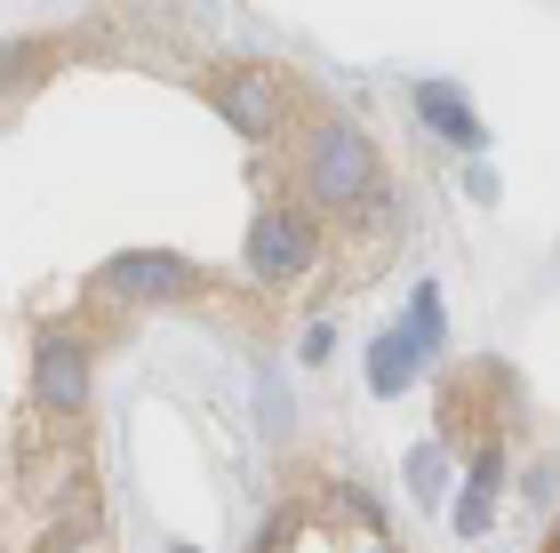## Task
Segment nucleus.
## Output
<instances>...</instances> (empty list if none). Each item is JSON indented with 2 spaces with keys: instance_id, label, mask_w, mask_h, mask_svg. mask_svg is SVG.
<instances>
[{
  "instance_id": "obj_6",
  "label": "nucleus",
  "mask_w": 560,
  "mask_h": 553,
  "mask_svg": "<svg viewBox=\"0 0 560 553\" xmlns=\"http://www.w3.org/2000/svg\"><path fill=\"white\" fill-rule=\"evenodd\" d=\"M417 361H424L417 345L400 337V330H385V337L369 345V385L385 393V401H393V393H409V377H417Z\"/></svg>"
},
{
  "instance_id": "obj_8",
  "label": "nucleus",
  "mask_w": 560,
  "mask_h": 553,
  "mask_svg": "<svg viewBox=\"0 0 560 553\" xmlns=\"http://www.w3.org/2000/svg\"><path fill=\"white\" fill-rule=\"evenodd\" d=\"M441 489H448V458H441V449H417V458H409V497L432 506Z\"/></svg>"
},
{
  "instance_id": "obj_4",
  "label": "nucleus",
  "mask_w": 560,
  "mask_h": 553,
  "mask_svg": "<svg viewBox=\"0 0 560 553\" xmlns=\"http://www.w3.org/2000/svg\"><path fill=\"white\" fill-rule=\"evenodd\" d=\"M313 265H320V224H313V209H296V200L257 209V224H248V273L289 289V281H304Z\"/></svg>"
},
{
  "instance_id": "obj_9",
  "label": "nucleus",
  "mask_w": 560,
  "mask_h": 553,
  "mask_svg": "<svg viewBox=\"0 0 560 553\" xmlns=\"http://www.w3.org/2000/svg\"><path fill=\"white\" fill-rule=\"evenodd\" d=\"M448 521H456V538H480V530H489V521H497V497L465 482V497H456V514H448Z\"/></svg>"
},
{
  "instance_id": "obj_11",
  "label": "nucleus",
  "mask_w": 560,
  "mask_h": 553,
  "mask_svg": "<svg viewBox=\"0 0 560 553\" xmlns=\"http://www.w3.org/2000/svg\"><path fill=\"white\" fill-rule=\"evenodd\" d=\"M337 354V330H328V321H313V330H304V361H328Z\"/></svg>"
},
{
  "instance_id": "obj_2",
  "label": "nucleus",
  "mask_w": 560,
  "mask_h": 553,
  "mask_svg": "<svg viewBox=\"0 0 560 553\" xmlns=\"http://www.w3.org/2000/svg\"><path fill=\"white\" fill-rule=\"evenodd\" d=\"M217 273L185 265L176 249H120L113 265L89 273V306H120V313H152V306H192L209 297Z\"/></svg>"
},
{
  "instance_id": "obj_12",
  "label": "nucleus",
  "mask_w": 560,
  "mask_h": 553,
  "mask_svg": "<svg viewBox=\"0 0 560 553\" xmlns=\"http://www.w3.org/2000/svg\"><path fill=\"white\" fill-rule=\"evenodd\" d=\"M369 553H393V545H369Z\"/></svg>"
},
{
  "instance_id": "obj_1",
  "label": "nucleus",
  "mask_w": 560,
  "mask_h": 553,
  "mask_svg": "<svg viewBox=\"0 0 560 553\" xmlns=\"http://www.w3.org/2000/svg\"><path fill=\"white\" fill-rule=\"evenodd\" d=\"M296 185H304V200L328 209V217H385V209H393L385 161H376L369 129H361V120H345V113H320L313 129H304Z\"/></svg>"
},
{
  "instance_id": "obj_13",
  "label": "nucleus",
  "mask_w": 560,
  "mask_h": 553,
  "mask_svg": "<svg viewBox=\"0 0 560 553\" xmlns=\"http://www.w3.org/2000/svg\"><path fill=\"white\" fill-rule=\"evenodd\" d=\"M545 553H560V538H552V545H545Z\"/></svg>"
},
{
  "instance_id": "obj_3",
  "label": "nucleus",
  "mask_w": 560,
  "mask_h": 553,
  "mask_svg": "<svg viewBox=\"0 0 560 553\" xmlns=\"http://www.w3.org/2000/svg\"><path fill=\"white\" fill-rule=\"evenodd\" d=\"M209 105H217V120H233L248 145L289 129V81H280L272 65H217L209 72Z\"/></svg>"
},
{
  "instance_id": "obj_10",
  "label": "nucleus",
  "mask_w": 560,
  "mask_h": 553,
  "mask_svg": "<svg viewBox=\"0 0 560 553\" xmlns=\"http://www.w3.org/2000/svg\"><path fill=\"white\" fill-rule=\"evenodd\" d=\"M497 482H504V449H480V458H472V489L497 497Z\"/></svg>"
},
{
  "instance_id": "obj_7",
  "label": "nucleus",
  "mask_w": 560,
  "mask_h": 553,
  "mask_svg": "<svg viewBox=\"0 0 560 553\" xmlns=\"http://www.w3.org/2000/svg\"><path fill=\"white\" fill-rule=\"evenodd\" d=\"M417 345V354H432V345H441V289L432 281H417V306H409V330H400Z\"/></svg>"
},
{
  "instance_id": "obj_5",
  "label": "nucleus",
  "mask_w": 560,
  "mask_h": 553,
  "mask_svg": "<svg viewBox=\"0 0 560 553\" xmlns=\"http://www.w3.org/2000/svg\"><path fill=\"white\" fill-rule=\"evenodd\" d=\"M409 105L432 120V137H448V145H465V153H480L489 145V129H480V113L465 105V89H448V81H417L409 89Z\"/></svg>"
}]
</instances>
